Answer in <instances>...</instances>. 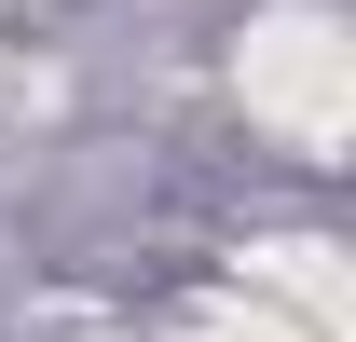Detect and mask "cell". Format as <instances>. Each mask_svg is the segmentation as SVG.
<instances>
[]
</instances>
